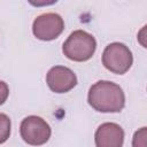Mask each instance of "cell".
Returning <instances> with one entry per match:
<instances>
[{"instance_id":"10","label":"cell","mask_w":147,"mask_h":147,"mask_svg":"<svg viewBox=\"0 0 147 147\" xmlns=\"http://www.w3.org/2000/svg\"><path fill=\"white\" fill-rule=\"evenodd\" d=\"M8 95H9V87H8V85L5 82L0 80V105L5 103V101L7 100Z\"/></svg>"},{"instance_id":"8","label":"cell","mask_w":147,"mask_h":147,"mask_svg":"<svg viewBox=\"0 0 147 147\" xmlns=\"http://www.w3.org/2000/svg\"><path fill=\"white\" fill-rule=\"evenodd\" d=\"M10 118L6 115L0 113V145L6 142L10 136Z\"/></svg>"},{"instance_id":"1","label":"cell","mask_w":147,"mask_h":147,"mask_svg":"<svg viewBox=\"0 0 147 147\" xmlns=\"http://www.w3.org/2000/svg\"><path fill=\"white\" fill-rule=\"evenodd\" d=\"M87 101L100 113H119L125 106L122 87L109 80H99L90 87Z\"/></svg>"},{"instance_id":"5","label":"cell","mask_w":147,"mask_h":147,"mask_svg":"<svg viewBox=\"0 0 147 147\" xmlns=\"http://www.w3.org/2000/svg\"><path fill=\"white\" fill-rule=\"evenodd\" d=\"M64 30L63 18L56 13L39 15L32 24V31L37 39L49 41L56 39Z\"/></svg>"},{"instance_id":"2","label":"cell","mask_w":147,"mask_h":147,"mask_svg":"<svg viewBox=\"0 0 147 147\" xmlns=\"http://www.w3.org/2000/svg\"><path fill=\"white\" fill-rule=\"evenodd\" d=\"M95 48L96 41L92 34L84 30H76L63 42L62 52L69 60L84 62L93 56Z\"/></svg>"},{"instance_id":"6","label":"cell","mask_w":147,"mask_h":147,"mask_svg":"<svg viewBox=\"0 0 147 147\" xmlns=\"http://www.w3.org/2000/svg\"><path fill=\"white\" fill-rule=\"evenodd\" d=\"M46 82L51 91L67 93L77 85V77L71 69L63 65H55L48 70Z\"/></svg>"},{"instance_id":"4","label":"cell","mask_w":147,"mask_h":147,"mask_svg":"<svg viewBox=\"0 0 147 147\" xmlns=\"http://www.w3.org/2000/svg\"><path fill=\"white\" fill-rule=\"evenodd\" d=\"M20 133L22 139L31 146H40L46 144L51 138V126L48 123L39 116L25 117L20 126Z\"/></svg>"},{"instance_id":"7","label":"cell","mask_w":147,"mask_h":147,"mask_svg":"<svg viewBox=\"0 0 147 147\" xmlns=\"http://www.w3.org/2000/svg\"><path fill=\"white\" fill-rule=\"evenodd\" d=\"M94 141L96 147H122L124 131L116 123H103L96 129Z\"/></svg>"},{"instance_id":"9","label":"cell","mask_w":147,"mask_h":147,"mask_svg":"<svg viewBox=\"0 0 147 147\" xmlns=\"http://www.w3.org/2000/svg\"><path fill=\"white\" fill-rule=\"evenodd\" d=\"M133 147H146V127H141L140 130L136 131L133 139H132Z\"/></svg>"},{"instance_id":"3","label":"cell","mask_w":147,"mask_h":147,"mask_svg":"<svg viewBox=\"0 0 147 147\" xmlns=\"http://www.w3.org/2000/svg\"><path fill=\"white\" fill-rule=\"evenodd\" d=\"M133 56L127 46L122 42H111L102 53V64L113 74L123 75L131 68Z\"/></svg>"}]
</instances>
